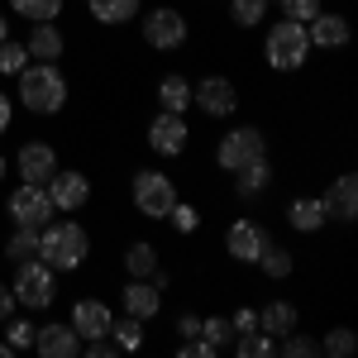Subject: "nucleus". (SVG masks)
<instances>
[{
	"instance_id": "1",
	"label": "nucleus",
	"mask_w": 358,
	"mask_h": 358,
	"mask_svg": "<svg viewBox=\"0 0 358 358\" xmlns=\"http://www.w3.org/2000/svg\"><path fill=\"white\" fill-rule=\"evenodd\" d=\"M15 96L29 115H57L67 106V77L57 72V62H24L15 72Z\"/></svg>"
},
{
	"instance_id": "2",
	"label": "nucleus",
	"mask_w": 358,
	"mask_h": 358,
	"mask_svg": "<svg viewBox=\"0 0 358 358\" xmlns=\"http://www.w3.org/2000/svg\"><path fill=\"white\" fill-rule=\"evenodd\" d=\"M91 253V234L77 220H48L38 229V258L53 268V273H77Z\"/></svg>"
},
{
	"instance_id": "3",
	"label": "nucleus",
	"mask_w": 358,
	"mask_h": 358,
	"mask_svg": "<svg viewBox=\"0 0 358 358\" xmlns=\"http://www.w3.org/2000/svg\"><path fill=\"white\" fill-rule=\"evenodd\" d=\"M263 57H268L273 72H301L306 57H310L306 24H296V20H277V24L263 34Z\"/></svg>"
},
{
	"instance_id": "4",
	"label": "nucleus",
	"mask_w": 358,
	"mask_h": 358,
	"mask_svg": "<svg viewBox=\"0 0 358 358\" xmlns=\"http://www.w3.org/2000/svg\"><path fill=\"white\" fill-rule=\"evenodd\" d=\"M15 306H24V310H48L57 301V273L43 263V258H24V263H15Z\"/></svg>"
},
{
	"instance_id": "5",
	"label": "nucleus",
	"mask_w": 358,
	"mask_h": 358,
	"mask_svg": "<svg viewBox=\"0 0 358 358\" xmlns=\"http://www.w3.org/2000/svg\"><path fill=\"white\" fill-rule=\"evenodd\" d=\"M253 158H268V138L258 124H234V129H224V138L215 143V167L220 172H239L244 163Z\"/></svg>"
},
{
	"instance_id": "6",
	"label": "nucleus",
	"mask_w": 358,
	"mask_h": 358,
	"mask_svg": "<svg viewBox=\"0 0 358 358\" xmlns=\"http://www.w3.org/2000/svg\"><path fill=\"white\" fill-rule=\"evenodd\" d=\"M129 196H134V210L143 215V220H167V210L177 206V187H172V177L158 172V167L138 172Z\"/></svg>"
},
{
	"instance_id": "7",
	"label": "nucleus",
	"mask_w": 358,
	"mask_h": 358,
	"mask_svg": "<svg viewBox=\"0 0 358 358\" xmlns=\"http://www.w3.org/2000/svg\"><path fill=\"white\" fill-rule=\"evenodd\" d=\"M187 38H192V24H187V15H182V10L158 5V10H148V15H143V43H148L153 53H177Z\"/></svg>"
},
{
	"instance_id": "8",
	"label": "nucleus",
	"mask_w": 358,
	"mask_h": 358,
	"mask_svg": "<svg viewBox=\"0 0 358 358\" xmlns=\"http://www.w3.org/2000/svg\"><path fill=\"white\" fill-rule=\"evenodd\" d=\"M192 106L206 120H229V115L239 110V91H234V82L229 77H201V82H192Z\"/></svg>"
},
{
	"instance_id": "9",
	"label": "nucleus",
	"mask_w": 358,
	"mask_h": 358,
	"mask_svg": "<svg viewBox=\"0 0 358 358\" xmlns=\"http://www.w3.org/2000/svg\"><path fill=\"white\" fill-rule=\"evenodd\" d=\"M5 210H10L15 224H29V229H43V224L57 215V206L48 201V192L34 187V182H20V187L10 192V201H5Z\"/></svg>"
},
{
	"instance_id": "10",
	"label": "nucleus",
	"mask_w": 358,
	"mask_h": 358,
	"mask_svg": "<svg viewBox=\"0 0 358 358\" xmlns=\"http://www.w3.org/2000/svg\"><path fill=\"white\" fill-rule=\"evenodd\" d=\"M187 143H192V124H187V115H172V110L153 115V124H148V148H153L158 158H177V153H187Z\"/></svg>"
},
{
	"instance_id": "11",
	"label": "nucleus",
	"mask_w": 358,
	"mask_h": 358,
	"mask_svg": "<svg viewBox=\"0 0 358 358\" xmlns=\"http://www.w3.org/2000/svg\"><path fill=\"white\" fill-rule=\"evenodd\" d=\"M43 192H48V201H53L62 215H72V210H82L86 201H91V177L77 172V167H57L53 177L43 182Z\"/></svg>"
},
{
	"instance_id": "12",
	"label": "nucleus",
	"mask_w": 358,
	"mask_h": 358,
	"mask_svg": "<svg viewBox=\"0 0 358 358\" xmlns=\"http://www.w3.org/2000/svg\"><path fill=\"white\" fill-rule=\"evenodd\" d=\"M57 167H62V163H57L53 143H43V138L20 143V153H15V172H20V182H34V187H43Z\"/></svg>"
},
{
	"instance_id": "13",
	"label": "nucleus",
	"mask_w": 358,
	"mask_h": 358,
	"mask_svg": "<svg viewBox=\"0 0 358 358\" xmlns=\"http://www.w3.org/2000/svg\"><path fill=\"white\" fill-rule=\"evenodd\" d=\"M268 239H273V234H268L258 220H234V224H229V234H224V248H229L234 263H248V268H253L258 253L268 248Z\"/></svg>"
},
{
	"instance_id": "14",
	"label": "nucleus",
	"mask_w": 358,
	"mask_h": 358,
	"mask_svg": "<svg viewBox=\"0 0 358 358\" xmlns=\"http://www.w3.org/2000/svg\"><path fill=\"white\" fill-rule=\"evenodd\" d=\"M34 349L43 358H77L82 354V334L72 330L67 320H48V325L34 330Z\"/></svg>"
},
{
	"instance_id": "15",
	"label": "nucleus",
	"mask_w": 358,
	"mask_h": 358,
	"mask_svg": "<svg viewBox=\"0 0 358 358\" xmlns=\"http://www.w3.org/2000/svg\"><path fill=\"white\" fill-rule=\"evenodd\" d=\"M120 310L134 315V320H153L163 310V287H153L148 277H129L124 292H120Z\"/></svg>"
},
{
	"instance_id": "16",
	"label": "nucleus",
	"mask_w": 358,
	"mask_h": 358,
	"mask_svg": "<svg viewBox=\"0 0 358 358\" xmlns=\"http://www.w3.org/2000/svg\"><path fill=\"white\" fill-rule=\"evenodd\" d=\"M110 320H115V310L101 296H82V301L72 306V320L67 325L82 334V339H106L110 334Z\"/></svg>"
},
{
	"instance_id": "17",
	"label": "nucleus",
	"mask_w": 358,
	"mask_h": 358,
	"mask_svg": "<svg viewBox=\"0 0 358 358\" xmlns=\"http://www.w3.org/2000/svg\"><path fill=\"white\" fill-rule=\"evenodd\" d=\"M306 38H310V48H325V53H334V48H344V43L354 38V29H349V20H344V15L320 10V15L306 24Z\"/></svg>"
},
{
	"instance_id": "18",
	"label": "nucleus",
	"mask_w": 358,
	"mask_h": 358,
	"mask_svg": "<svg viewBox=\"0 0 358 358\" xmlns=\"http://www.w3.org/2000/svg\"><path fill=\"white\" fill-rule=\"evenodd\" d=\"M320 201H325V215H330V220H344V224H349L358 215V177H354V172H339L330 187H325V196H320Z\"/></svg>"
},
{
	"instance_id": "19",
	"label": "nucleus",
	"mask_w": 358,
	"mask_h": 358,
	"mask_svg": "<svg viewBox=\"0 0 358 358\" xmlns=\"http://www.w3.org/2000/svg\"><path fill=\"white\" fill-rule=\"evenodd\" d=\"M287 224L296 229V234H320L330 215H325V201L320 196H292L287 201Z\"/></svg>"
},
{
	"instance_id": "20",
	"label": "nucleus",
	"mask_w": 358,
	"mask_h": 358,
	"mask_svg": "<svg viewBox=\"0 0 358 358\" xmlns=\"http://www.w3.org/2000/svg\"><path fill=\"white\" fill-rule=\"evenodd\" d=\"M24 48H29V57H38V62H57V57L67 53V38H62V29H57L53 20H43V24L29 29Z\"/></svg>"
},
{
	"instance_id": "21",
	"label": "nucleus",
	"mask_w": 358,
	"mask_h": 358,
	"mask_svg": "<svg viewBox=\"0 0 358 358\" xmlns=\"http://www.w3.org/2000/svg\"><path fill=\"white\" fill-rule=\"evenodd\" d=\"M229 177H234V196L239 201H253V196H263L273 187V163L268 158H253V163H244L239 172H229Z\"/></svg>"
},
{
	"instance_id": "22",
	"label": "nucleus",
	"mask_w": 358,
	"mask_h": 358,
	"mask_svg": "<svg viewBox=\"0 0 358 358\" xmlns=\"http://www.w3.org/2000/svg\"><path fill=\"white\" fill-rule=\"evenodd\" d=\"M296 320H301V315H296V306H292V301H268L263 310H258V330L268 334V339L292 334V330H296Z\"/></svg>"
},
{
	"instance_id": "23",
	"label": "nucleus",
	"mask_w": 358,
	"mask_h": 358,
	"mask_svg": "<svg viewBox=\"0 0 358 358\" xmlns=\"http://www.w3.org/2000/svg\"><path fill=\"white\" fill-rule=\"evenodd\" d=\"M253 268L268 277V282H282V277L296 273V258H292V248H282V244H273V239H268V248L258 253V263H253Z\"/></svg>"
},
{
	"instance_id": "24",
	"label": "nucleus",
	"mask_w": 358,
	"mask_h": 358,
	"mask_svg": "<svg viewBox=\"0 0 358 358\" xmlns=\"http://www.w3.org/2000/svg\"><path fill=\"white\" fill-rule=\"evenodd\" d=\"M138 5H143V0H86V10H91V20H96V24H129V20H134L138 15Z\"/></svg>"
},
{
	"instance_id": "25",
	"label": "nucleus",
	"mask_w": 358,
	"mask_h": 358,
	"mask_svg": "<svg viewBox=\"0 0 358 358\" xmlns=\"http://www.w3.org/2000/svg\"><path fill=\"white\" fill-rule=\"evenodd\" d=\"M158 106L172 110V115H187V106H192V82L177 77V72H167L163 82H158Z\"/></svg>"
},
{
	"instance_id": "26",
	"label": "nucleus",
	"mask_w": 358,
	"mask_h": 358,
	"mask_svg": "<svg viewBox=\"0 0 358 358\" xmlns=\"http://www.w3.org/2000/svg\"><path fill=\"white\" fill-rule=\"evenodd\" d=\"M124 273L129 277H153L158 273V248H153V239H134V244L124 248Z\"/></svg>"
},
{
	"instance_id": "27",
	"label": "nucleus",
	"mask_w": 358,
	"mask_h": 358,
	"mask_svg": "<svg viewBox=\"0 0 358 358\" xmlns=\"http://www.w3.org/2000/svg\"><path fill=\"white\" fill-rule=\"evenodd\" d=\"M110 339H115V349H124V354L143 349V320H134V315H115L110 320Z\"/></svg>"
},
{
	"instance_id": "28",
	"label": "nucleus",
	"mask_w": 358,
	"mask_h": 358,
	"mask_svg": "<svg viewBox=\"0 0 358 358\" xmlns=\"http://www.w3.org/2000/svg\"><path fill=\"white\" fill-rule=\"evenodd\" d=\"M5 258H10V263L38 258V229H29V224H15V234H10V244H5Z\"/></svg>"
},
{
	"instance_id": "29",
	"label": "nucleus",
	"mask_w": 358,
	"mask_h": 358,
	"mask_svg": "<svg viewBox=\"0 0 358 358\" xmlns=\"http://www.w3.org/2000/svg\"><path fill=\"white\" fill-rule=\"evenodd\" d=\"M268 5H273V0H229V20L239 29H258L268 20Z\"/></svg>"
},
{
	"instance_id": "30",
	"label": "nucleus",
	"mask_w": 358,
	"mask_h": 358,
	"mask_svg": "<svg viewBox=\"0 0 358 358\" xmlns=\"http://www.w3.org/2000/svg\"><path fill=\"white\" fill-rule=\"evenodd\" d=\"M15 15H24L29 24H43V20H57L62 15V0H10Z\"/></svg>"
},
{
	"instance_id": "31",
	"label": "nucleus",
	"mask_w": 358,
	"mask_h": 358,
	"mask_svg": "<svg viewBox=\"0 0 358 358\" xmlns=\"http://www.w3.org/2000/svg\"><path fill=\"white\" fill-rule=\"evenodd\" d=\"M201 339H210L215 349L234 344V325H229V315H201Z\"/></svg>"
},
{
	"instance_id": "32",
	"label": "nucleus",
	"mask_w": 358,
	"mask_h": 358,
	"mask_svg": "<svg viewBox=\"0 0 358 358\" xmlns=\"http://www.w3.org/2000/svg\"><path fill=\"white\" fill-rule=\"evenodd\" d=\"M234 349H239V358H268L273 354V339L263 330H244V334H234Z\"/></svg>"
},
{
	"instance_id": "33",
	"label": "nucleus",
	"mask_w": 358,
	"mask_h": 358,
	"mask_svg": "<svg viewBox=\"0 0 358 358\" xmlns=\"http://www.w3.org/2000/svg\"><path fill=\"white\" fill-rule=\"evenodd\" d=\"M358 349V334L354 330H330L325 339H320V354H330V358H349Z\"/></svg>"
},
{
	"instance_id": "34",
	"label": "nucleus",
	"mask_w": 358,
	"mask_h": 358,
	"mask_svg": "<svg viewBox=\"0 0 358 358\" xmlns=\"http://www.w3.org/2000/svg\"><path fill=\"white\" fill-rule=\"evenodd\" d=\"M24 62H29V48H24V43H15V38H5V43H0V77H15Z\"/></svg>"
},
{
	"instance_id": "35",
	"label": "nucleus",
	"mask_w": 358,
	"mask_h": 358,
	"mask_svg": "<svg viewBox=\"0 0 358 358\" xmlns=\"http://www.w3.org/2000/svg\"><path fill=\"white\" fill-rule=\"evenodd\" d=\"M282 354L287 358H315L320 354V339H310V334H282Z\"/></svg>"
},
{
	"instance_id": "36",
	"label": "nucleus",
	"mask_w": 358,
	"mask_h": 358,
	"mask_svg": "<svg viewBox=\"0 0 358 358\" xmlns=\"http://www.w3.org/2000/svg\"><path fill=\"white\" fill-rule=\"evenodd\" d=\"M277 5H282V15L296 20V24H310V20L325 10V0H277Z\"/></svg>"
},
{
	"instance_id": "37",
	"label": "nucleus",
	"mask_w": 358,
	"mask_h": 358,
	"mask_svg": "<svg viewBox=\"0 0 358 358\" xmlns=\"http://www.w3.org/2000/svg\"><path fill=\"white\" fill-rule=\"evenodd\" d=\"M167 220H172V229H177V234H196V229H201V215H196V206H182V201L167 210Z\"/></svg>"
},
{
	"instance_id": "38",
	"label": "nucleus",
	"mask_w": 358,
	"mask_h": 358,
	"mask_svg": "<svg viewBox=\"0 0 358 358\" xmlns=\"http://www.w3.org/2000/svg\"><path fill=\"white\" fill-rule=\"evenodd\" d=\"M5 344L10 349H34V325L29 320H5Z\"/></svg>"
},
{
	"instance_id": "39",
	"label": "nucleus",
	"mask_w": 358,
	"mask_h": 358,
	"mask_svg": "<svg viewBox=\"0 0 358 358\" xmlns=\"http://www.w3.org/2000/svg\"><path fill=\"white\" fill-rule=\"evenodd\" d=\"M177 358H215V344L210 339H187V344H177Z\"/></svg>"
},
{
	"instance_id": "40",
	"label": "nucleus",
	"mask_w": 358,
	"mask_h": 358,
	"mask_svg": "<svg viewBox=\"0 0 358 358\" xmlns=\"http://www.w3.org/2000/svg\"><path fill=\"white\" fill-rule=\"evenodd\" d=\"M229 325H234V334H244V330H258V310H253V306H239V310L229 315Z\"/></svg>"
},
{
	"instance_id": "41",
	"label": "nucleus",
	"mask_w": 358,
	"mask_h": 358,
	"mask_svg": "<svg viewBox=\"0 0 358 358\" xmlns=\"http://www.w3.org/2000/svg\"><path fill=\"white\" fill-rule=\"evenodd\" d=\"M177 334H182V339H196V334H201V315H196V310H182V315H177Z\"/></svg>"
},
{
	"instance_id": "42",
	"label": "nucleus",
	"mask_w": 358,
	"mask_h": 358,
	"mask_svg": "<svg viewBox=\"0 0 358 358\" xmlns=\"http://www.w3.org/2000/svg\"><path fill=\"white\" fill-rule=\"evenodd\" d=\"M10 315H15V292H10V287H0V325H5Z\"/></svg>"
},
{
	"instance_id": "43",
	"label": "nucleus",
	"mask_w": 358,
	"mask_h": 358,
	"mask_svg": "<svg viewBox=\"0 0 358 358\" xmlns=\"http://www.w3.org/2000/svg\"><path fill=\"white\" fill-rule=\"evenodd\" d=\"M10 115H15V106H10V96H5V91H0V134H5V129H10Z\"/></svg>"
},
{
	"instance_id": "44",
	"label": "nucleus",
	"mask_w": 358,
	"mask_h": 358,
	"mask_svg": "<svg viewBox=\"0 0 358 358\" xmlns=\"http://www.w3.org/2000/svg\"><path fill=\"white\" fill-rule=\"evenodd\" d=\"M5 38H10V20L0 15V43H5Z\"/></svg>"
},
{
	"instance_id": "45",
	"label": "nucleus",
	"mask_w": 358,
	"mask_h": 358,
	"mask_svg": "<svg viewBox=\"0 0 358 358\" xmlns=\"http://www.w3.org/2000/svg\"><path fill=\"white\" fill-rule=\"evenodd\" d=\"M5 172H10V163H5V153H0V177H5Z\"/></svg>"
},
{
	"instance_id": "46",
	"label": "nucleus",
	"mask_w": 358,
	"mask_h": 358,
	"mask_svg": "<svg viewBox=\"0 0 358 358\" xmlns=\"http://www.w3.org/2000/svg\"><path fill=\"white\" fill-rule=\"evenodd\" d=\"M5 354H10V344H0V358H5Z\"/></svg>"
}]
</instances>
